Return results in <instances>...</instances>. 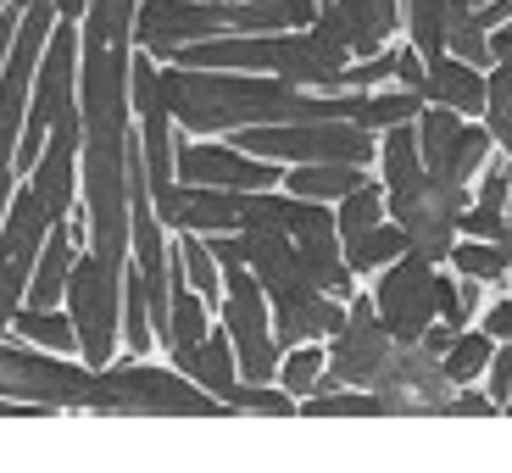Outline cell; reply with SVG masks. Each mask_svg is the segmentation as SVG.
Returning a JSON list of instances; mask_svg holds the SVG:
<instances>
[{"label":"cell","mask_w":512,"mask_h":473,"mask_svg":"<svg viewBox=\"0 0 512 473\" xmlns=\"http://www.w3.org/2000/svg\"><path fill=\"white\" fill-rule=\"evenodd\" d=\"M12 195H17V167H0V223L12 212Z\"/></svg>","instance_id":"d590c367"},{"label":"cell","mask_w":512,"mask_h":473,"mask_svg":"<svg viewBox=\"0 0 512 473\" xmlns=\"http://www.w3.org/2000/svg\"><path fill=\"white\" fill-rule=\"evenodd\" d=\"M106 418H218L229 401L212 396L201 379L184 368H151V362H123V368H95V407Z\"/></svg>","instance_id":"3957f363"},{"label":"cell","mask_w":512,"mask_h":473,"mask_svg":"<svg viewBox=\"0 0 512 473\" xmlns=\"http://www.w3.org/2000/svg\"><path fill=\"white\" fill-rule=\"evenodd\" d=\"M373 390L384 396L390 418H446V401L457 396V379L446 373V357L429 351L423 340H401L384 362V373L373 379Z\"/></svg>","instance_id":"9c48e42d"},{"label":"cell","mask_w":512,"mask_h":473,"mask_svg":"<svg viewBox=\"0 0 512 473\" xmlns=\"http://www.w3.org/2000/svg\"><path fill=\"white\" fill-rule=\"evenodd\" d=\"M56 12H62L67 23H84V17H90V0H56Z\"/></svg>","instance_id":"74e56055"},{"label":"cell","mask_w":512,"mask_h":473,"mask_svg":"<svg viewBox=\"0 0 512 473\" xmlns=\"http://www.w3.org/2000/svg\"><path fill=\"white\" fill-rule=\"evenodd\" d=\"M323 0H140L134 45L156 62H173L184 45L218 34H273V28H312Z\"/></svg>","instance_id":"7a4b0ae2"},{"label":"cell","mask_w":512,"mask_h":473,"mask_svg":"<svg viewBox=\"0 0 512 473\" xmlns=\"http://www.w3.org/2000/svg\"><path fill=\"white\" fill-rule=\"evenodd\" d=\"M507 245H512V201H507Z\"/></svg>","instance_id":"f35d334b"},{"label":"cell","mask_w":512,"mask_h":473,"mask_svg":"<svg viewBox=\"0 0 512 473\" xmlns=\"http://www.w3.org/2000/svg\"><path fill=\"white\" fill-rule=\"evenodd\" d=\"M134 117H140L151 190H167L179 179V151H173V112H167L162 95V67H156L151 51H134Z\"/></svg>","instance_id":"5bb4252c"},{"label":"cell","mask_w":512,"mask_h":473,"mask_svg":"<svg viewBox=\"0 0 512 473\" xmlns=\"http://www.w3.org/2000/svg\"><path fill=\"white\" fill-rule=\"evenodd\" d=\"M490 45H496V62H512V17L490 34Z\"/></svg>","instance_id":"8d00e7d4"},{"label":"cell","mask_w":512,"mask_h":473,"mask_svg":"<svg viewBox=\"0 0 512 473\" xmlns=\"http://www.w3.org/2000/svg\"><path fill=\"white\" fill-rule=\"evenodd\" d=\"M496 334L479 323V329H457V340H451V351H446V373L457 379V390L462 384H474L479 373H490V362H496Z\"/></svg>","instance_id":"83f0119b"},{"label":"cell","mask_w":512,"mask_h":473,"mask_svg":"<svg viewBox=\"0 0 512 473\" xmlns=\"http://www.w3.org/2000/svg\"><path fill=\"white\" fill-rule=\"evenodd\" d=\"M446 6L451 0H401V17H407V39L418 45L423 62H440L446 51Z\"/></svg>","instance_id":"4316f807"},{"label":"cell","mask_w":512,"mask_h":473,"mask_svg":"<svg viewBox=\"0 0 512 473\" xmlns=\"http://www.w3.org/2000/svg\"><path fill=\"white\" fill-rule=\"evenodd\" d=\"M123 346L134 351V357L162 346V340H156V323H151V295H145L140 268L123 273Z\"/></svg>","instance_id":"d4e9b609"},{"label":"cell","mask_w":512,"mask_h":473,"mask_svg":"<svg viewBox=\"0 0 512 473\" xmlns=\"http://www.w3.org/2000/svg\"><path fill=\"white\" fill-rule=\"evenodd\" d=\"M373 301H379V318L390 323V334L396 340H423L429 334V323L440 318V262H429V256L407 251L396 256L390 268H379V279H373Z\"/></svg>","instance_id":"8fae6325"},{"label":"cell","mask_w":512,"mask_h":473,"mask_svg":"<svg viewBox=\"0 0 512 473\" xmlns=\"http://www.w3.org/2000/svg\"><path fill=\"white\" fill-rule=\"evenodd\" d=\"M451 268L468 273V279H485V284H507L512 279V245L507 240H474L462 234L451 245Z\"/></svg>","instance_id":"cb8c5ba5"},{"label":"cell","mask_w":512,"mask_h":473,"mask_svg":"<svg viewBox=\"0 0 512 473\" xmlns=\"http://www.w3.org/2000/svg\"><path fill=\"white\" fill-rule=\"evenodd\" d=\"M323 368H329V351H323L318 340H307V346H290V351H284V362H279V384L290 390L295 401H307L312 390H318Z\"/></svg>","instance_id":"f1b7e54d"},{"label":"cell","mask_w":512,"mask_h":473,"mask_svg":"<svg viewBox=\"0 0 512 473\" xmlns=\"http://www.w3.org/2000/svg\"><path fill=\"white\" fill-rule=\"evenodd\" d=\"M179 179L218 184V190H273L284 184V167L273 156L240 151L234 140H184L179 145Z\"/></svg>","instance_id":"4fadbf2b"},{"label":"cell","mask_w":512,"mask_h":473,"mask_svg":"<svg viewBox=\"0 0 512 473\" xmlns=\"http://www.w3.org/2000/svg\"><path fill=\"white\" fill-rule=\"evenodd\" d=\"M273 334L279 346H307V340H329L340 323H346V295H329L323 284L301 279L290 290H273Z\"/></svg>","instance_id":"2e32d148"},{"label":"cell","mask_w":512,"mask_h":473,"mask_svg":"<svg viewBox=\"0 0 512 473\" xmlns=\"http://www.w3.org/2000/svg\"><path fill=\"white\" fill-rule=\"evenodd\" d=\"M229 412H262V418H290V412H301V401L290 396V390H273V384H251L240 379L234 384V396H229Z\"/></svg>","instance_id":"4dcf8cb0"},{"label":"cell","mask_w":512,"mask_h":473,"mask_svg":"<svg viewBox=\"0 0 512 473\" xmlns=\"http://www.w3.org/2000/svg\"><path fill=\"white\" fill-rule=\"evenodd\" d=\"M479 318H485V329L496 334V340H512V295H501V301H490V307L479 312Z\"/></svg>","instance_id":"836d02e7"},{"label":"cell","mask_w":512,"mask_h":473,"mask_svg":"<svg viewBox=\"0 0 512 473\" xmlns=\"http://www.w3.org/2000/svg\"><path fill=\"white\" fill-rule=\"evenodd\" d=\"M396 346L401 340L390 334V323L379 318V301H373V295H351L346 323L329 334V368H323L318 390H340V384L373 390V379L384 373V362H390ZM318 390H312V396H318Z\"/></svg>","instance_id":"ba28073f"},{"label":"cell","mask_w":512,"mask_h":473,"mask_svg":"<svg viewBox=\"0 0 512 473\" xmlns=\"http://www.w3.org/2000/svg\"><path fill=\"white\" fill-rule=\"evenodd\" d=\"M474 201V184H457L435 167H423L418 179L390 190V218L407 229V251L429 262H451V245L462 240V212Z\"/></svg>","instance_id":"277c9868"},{"label":"cell","mask_w":512,"mask_h":473,"mask_svg":"<svg viewBox=\"0 0 512 473\" xmlns=\"http://www.w3.org/2000/svg\"><path fill=\"white\" fill-rule=\"evenodd\" d=\"M418 95L423 101H435V106H451V112H462V117H485L490 73L474 67V62H462V56H440V62H429Z\"/></svg>","instance_id":"e0dca14e"},{"label":"cell","mask_w":512,"mask_h":473,"mask_svg":"<svg viewBox=\"0 0 512 473\" xmlns=\"http://www.w3.org/2000/svg\"><path fill=\"white\" fill-rule=\"evenodd\" d=\"M474 12H479V23H485L490 34H496V28L512 17V0H485V6H474Z\"/></svg>","instance_id":"e575fe53"},{"label":"cell","mask_w":512,"mask_h":473,"mask_svg":"<svg viewBox=\"0 0 512 473\" xmlns=\"http://www.w3.org/2000/svg\"><path fill=\"white\" fill-rule=\"evenodd\" d=\"M485 123H490V134H496V151L512 156V62H496V67H490Z\"/></svg>","instance_id":"f546056e"},{"label":"cell","mask_w":512,"mask_h":473,"mask_svg":"<svg viewBox=\"0 0 512 473\" xmlns=\"http://www.w3.org/2000/svg\"><path fill=\"white\" fill-rule=\"evenodd\" d=\"M0 396L34 401L45 412H90L95 407V368H78L62 351H39L28 340L0 346Z\"/></svg>","instance_id":"5b68a950"},{"label":"cell","mask_w":512,"mask_h":473,"mask_svg":"<svg viewBox=\"0 0 512 473\" xmlns=\"http://www.w3.org/2000/svg\"><path fill=\"white\" fill-rule=\"evenodd\" d=\"M134 17L140 0H90L84 17V62H78V190H84V229L90 245L67 279V312L84 340V362L106 368L123 340V273L134 251V212H128V162H134Z\"/></svg>","instance_id":"6da1fadb"},{"label":"cell","mask_w":512,"mask_h":473,"mask_svg":"<svg viewBox=\"0 0 512 473\" xmlns=\"http://www.w3.org/2000/svg\"><path fill=\"white\" fill-rule=\"evenodd\" d=\"M501 401L490 396V390H474V384H462L457 396L446 401V418H496Z\"/></svg>","instance_id":"1f68e13d"},{"label":"cell","mask_w":512,"mask_h":473,"mask_svg":"<svg viewBox=\"0 0 512 473\" xmlns=\"http://www.w3.org/2000/svg\"><path fill=\"white\" fill-rule=\"evenodd\" d=\"M223 329L234 340V357H240V379L251 384H273L279 379V334H273V301L268 284L251 273V262H223Z\"/></svg>","instance_id":"8992f818"},{"label":"cell","mask_w":512,"mask_h":473,"mask_svg":"<svg viewBox=\"0 0 512 473\" xmlns=\"http://www.w3.org/2000/svg\"><path fill=\"white\" fill-rule=\"evenodd\" d=\"M78 151H84V117H78V101H73L56 117L51 140L39 151V167L28 173V184H34V195H39V206H45L51 223L67 218V206H73V195H78Z\"/></svg>","instance_id":"9a60e30c"},{"label":"cell","mask_w":512,"mask_h":473,"mask_svg":"<svg viewBox=\"0 0 512 473\" xmlns=\"http://www.w3.org/2000/svg\"><path fill=\"white\" fill-rule=\"evenodd\" d=\"M0 12H6V0H0Z\"/></svg>","instance_id":"b9f144b4"},{"label":"cell","mask_w":512,"mask_h":473,"mask_svg":"<svg viewBox=\"0 0 512 473\" xmlns=\"http://www.w3.org/2000/svg\"><path fill=\"white\" fill-rule=\"evenodd\" d=\"M307 418H390L384 412L379 390H362V384H340V390H318V396L301 401Z\"/></svg>","instance_id":"484cf974"},{"label":"cell","mask_w":512,"mask_h":473,"mask_svg":"<svg viewBox=\"0 0 512 473\" xmlns=\"http://www.w3.org/2000/svg\"><path fill=\"white\" fill-rule=\"evenodd\" d=\"M418 145H423V167H435L457 184H474L485 173L490 151H496V134H490L485 117H462L451 106L423 101L418 112Z\"/></svg>","instance_id":"7c38bea8"},{"label":"cell","mask_w":512,"mask_h":473,"mask_svg":"<svg viewBox=\"0 0 512 473\" xmlns=\"http://www.w3.org/2000/svg\"><path fill=\"white\" fill-rule=\"evenodd\" d=\"M379 173L384 184L396 190V184L418 179L423 173V145H418V117H407V123H390L379 134Z\"/></svg>","instance_id":"44dd1931"},{"label":"cell","mask_w":512,"mask_h":473,"mask_svg":"<svg viewBox=\"0 0 512 473\" xmlns=\"http://www.w3.org/2000/svg\"><path fill=\"white\" fill-rule=\"evenodd\" d=\"M446 51L462 56V62H474V67H496V45H490V28L479 23V12L468 6V0H451L446 6Z\"/></svg>","instance_id":"ffe728a7"},{"label":"cell","mask_w":512,"mask_h":473,"mask_svg":"<svg viewBox=\"0 0 512 473\" xmlns=\"http://www.w3.org/2000/svg\"><path fill=\"white\" fill-rule=\"evenodd\" d=\"M362 184H368V167H357V162H290V173H284V190L290 195L329 201V206L346 201Z\"/></svg>","instance_id":"ac0fdd59"},{"label":"cell","mask_w":512,"mask_h":473,"mask_svg":"<svg viewBox=\"0 0 512 473\" xmlns=\"http://www.w3.org/2000/svg\"><path fill=\"white\" fill-rule=\"evenodd\" d=\"M56 23V0H28L23 23H17L12 39V56L0 67V167H17V145H23V128H28V101H34V78L39 62H45V45H51Z\"/></svg>","instance_id":"52a82bcc"},{"label":"cell","mask_w":512,"mask_h":473,"mask_svg":"<svg viewBox=\"0 0 512 473\" xmlns=\"http://www.w3.org/2000/svg\"><path fill=\"white\" fill-rule=\"evenodd\" d=\"M468 6H485V0H468Z\"/></svg>","instance_id":"60d3db41"},{"label":"cell","mask_w":512,"mask_h":473,"mask_svg":"<svg viewBox=\"0 0 512 473\" xmlns=\"http://www.w3.org/2000/svg\"><path fill=\"white\" fill-rule=\"evenodd\" d=\"M490 396H496V401L512 396V340H501V346H496V362H490Z\"/></svg>","instance_id":"d6a6232c"},{"label":"cell","mask_w":512,"mask_h":473,"mask_svg":"<svg viewBox=\"0 0 512 473\" xmlns=\"http://www.w3.org/2000/svg\"><path fill=\"white\" fill-rule=\"evenodd\" d=\"M12 334L28 340L39 351H62V357H84V340H78V323L73 312H56V307H23L12 318Z\"/></svg>","instance_id":"d6986e66"},{"label":"cell","mask_w":512,"mask_h":473,"mask_svg":"<svg viewBox=\"0 0 512 473\" xmlns=\"http://www.w3.org/2000/svg\"><path fill=\"white\" fill-rule=\"evenodd\" d=\"M396 256H407V229H401L396 218H384V223H373V229H362L357 240H346V262L357 268V279L390 268Z\"/></svg>","instance_id":"7402d4cb"},{"label":"cell","mask_w":512,"mask_h":473,"mask_svg":"<svg viewBox=\"0 0 512 473\" xmlns=\"http://www.w3.org/2000/svg\"><path fill=\"white\" fill-rule=\"evenodd\" d=\"M190 379H201L206 390H212V396H223V401L234 396V384H240V357H234L229 329L206 334V346L195 351V362H190Z\"/></svg>","instance_id":"603a6c76"},{"label":"cell","mask_w":512,"mask_h":473,"mask_svg":"<svg viewBox=\"0 0 512 473\" xmlns=\"http://www.w3.org/2000/svg\"><path fill=\"white\" fill-rule=\"evenodd\" d=\"M45 240H51V218H45L34 184H23L12 195L6 223H0V334L12 329V318L28 307V284H34Z\"/></svg>","instance_id":"30bf717a"},{"label":"cell","mask_w":512,"mask_h":473,"mask_svg":"<svg viewBox=\"0 0 512 473\" xmlns=\"http://www.w3.org/2000/svg\"><path fill=\"white\" fill-rule=\"evenodd\" d=\"M501 412H507V418H512V396H507V401H501Z\"/></svg>","instance_id":"ab89813d"}]
</instances>
